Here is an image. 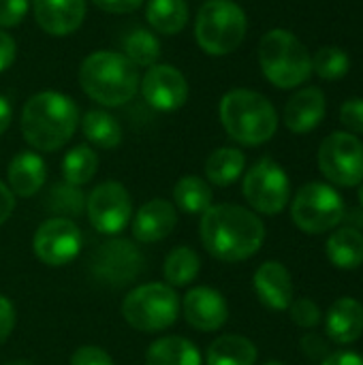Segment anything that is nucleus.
<instances>
[{
	"label": "nucleus",
	"instance_id": "1",
	"mask_svg": "<svg viewBox=\"0 0 363 365\" xmlns=\"http://www.w3.org/2000/svg\"><path fill=\"white\" fill-rule=\"evenodd\" d=\"M199 235L214 259L237 263L259 252L265 240V227L255 212L235 203H220L210 205L201 214Z\"/></svg>",
	"mask_w": 363,
	"mask_h": 365
},
{
	"label": "nucleus",
	"instance_id": "2",
	"mask_svg": "<svg viewBox=\"0 0 363 365\" xmlns=\"http://www.w3.org/2000/svg\"><path fill=\"white\" fill-rule=\"evenodd\" d=\"M79 124V109L66 94L39 92L21 109V135L39 152L64 148Z\"/></svg>",
	"mask_w": 363,
	"mask_h": 365
},
{
	"label": "nucleus",
	"instance_id": "3",
	"mask_svg": "<svg viewBox=\"0 0 363 365\" xmlns=\"http://www.w3.org/2000/svg\"><path fill=\"white\" fill-rule=\"evenodd\" d=\"M81 90L98 105L120 107L139 90V68L118 51H94L79 66Z\"/></svg>",
	"mask_w": 363,
	"mask_h": 365
},
{
	"label": "nucleus",
	"instance_id": "4",
	"mask_svg": "<svg viewBox=\"0 0 363 365\" xmlns=\"http://www.w3.org/2000/svg\"><path fill=\"white\" fill-rule=\"evenodd\" d=\"M218 115L227 135L242 145L255 148L267 143L278 130V113L274 105L267 96L255 90L237 88L227 92L220 98Z\"/></svg>",
	"mask_w": 363,
	"mask_h": 365
},
{
	"label": "nucleus",
	"instance_id": "5",
	"mask_svg": "<svg viewBox=\"0 0 363 365\" xmlns=\"http://www.w3.org/2000/svg\"><path fill=\"white\" fill-rule=\"evenodd\" d=\"M259 64L265 79L280 90L297 88L312 75V56L306 45L282 28L263 34L259 43Z\"/></svg>",
	"mask_w": 363,
	"mask_h": 365
},
{
	"label": "nucleus",
	"instance_id": "6",
	"mask_svg": "<svg viewBox=\"0 0 363 365\" xmlns=\"http://www.w3.org/2000/svg\"><path fill=\"white\" fill-rule=\"evenodd\" d=\"M248 30L244 9L233 0H208L197 15L195 36L199 47L210 56L235 51Z\"/></svg>",
	"mask_w": 363,
	"mask_h": 365
},
{
	"label": "nucleus",
	"instance_id": "7",
	"mask_svg": "<svg viewBox=\"0 0 363 365\" xmlns=\"http://www.w3.org/2000/svg\"><path fill=\"white\" fill-rule=\"evenodd\" d=\"M180 299L173 287L163 282H148L133 289L122 302L124 321L143 334H156L178 321Z\"/></svg>",
	"mask_w": 363,
	"mask_h": 365
},
{
	"label": "nucleus",
	"instance_id": "8",
	"mask_svg": "<svg viewBox=\"0 0 363 365\" xmlns=\"http://www.w3.org/2000/svg\"><path fill=\"white\" fill-rule=\"evenodd\" d=\"M291 216L297 229H302L304 233H327L342 222L344 201L329 184L310 182L297 190L291 205Z\"/></svg>",
	"mask_w": 363,
	"mask_h": 365
},
{
	"label": "nucleus",
	"instance_id": "9",
	"mask_svg": "<svg viewBox=\"0 0 363 365\" xmlns=\"http://www.w3.org/2000/svg\"><path fill=\"white\" fill-rule=\"evenodd\" d=\"M319 169L336 186L353 188L363 182V143L353 133H332L319 148Z\"/></svg>",
	"mask_w": 363,
	"mask_h": 365
},
{
	"label": "nucleus",
	"instance_id": "10",
	"mask_svg": "<svg viewBox=\"0 0 363 365\" xmlns=\"http://www.w3.org/2000/svg\"><path fill=\"white\" fill-rule=\"evenodd\" d=\"M242 188L250 207L265 216L280 214L287 207L291 195L289 175L272 158H261L259 163H255L248 169Z\"/></svg>",
	"mask_w": 363,
	"mask_h": 365
},
{
	"label": "nucleus",
	"instance_id": "11",
	"mask_svg": "<svg viewBox=\"0 0 363 365\" xmlns=\"http://www.w3.org/2000/svg\"><path fill=\"white\" fill-rule=\"evenodd\" d=\"M83 246V235L79 227L71 218H49L45 220L34 237L32 248L39 261H43L49 267H62L77 259Z\"/></svg>",
	"mask_w": 363,
	"mask_h": 365
},
{
	"label": "nucleus",
	"instance_id": "12",
	"mask_svg": "<svg viewBox=\"0 0 363 365\" xmlns=\"http://www.w3.org/2000/svg\"><path fill=\"white\" fill-rule=\"evenodd\" d=\"M88 220L103 235H118L133 216V201L120 182H103L88 197Z\"/></svg>",
	"mask_w": 363,
	"mask_h": 365
},
{
	"label": "nucleus",
	"instance_id": "13",
	"mask_svg": "<svg viewBox=\"0 0 363 365\" xmlns=\"http://www.w3.org/2000/svg\"><path fill=\"white\" fill-rule=\"evenodd\" d=\"M143 269V255L128 240H111L92 255V274L109 287L131 284Z\"/></svg>",
	"mask_w": 363,
	"mask_h": 365
},
{
	"label": "nucleus",
	"instance_id": "14",
	"mask_svg": "<svg viewBox=\"0 0 363 365\" xmlns=\"http://www.w3.org/2000/svg\"><path fill=\"white\" fill-rule=\"evenodd\" d=\"M141 94L158 111H175L188 101L186 77L171 64H154L141 79Z\"/></svg>",
	"mask_w": 363,
	"mask_h": 365
},
{
	"label": "nucleus",
	"instance_id": "15",
	"mask_svg": "<svg viewBox=\"0 0 363 365\" xmlns=\"http://www.w3.org/2000/svg\"><path fill=\"white\" fill-rule=\"evenodd\" d=\"M184 319L197 331H216L229 319L227 299L212 287H195L182 302Z\"/></svg>",
	"mask_w": 363,
	"mask_h": 365
},
{
	"label": "nucleus",
	"instance_id": "16",
	"mask_svg": "<svg viewBox=\"0 0 363 365\" xmlns=\"http://www.w3.org/2000/svg\"><path fill=\"white\" fill-rule=\"evenodd\" d=\"M34 19L51 36H68L83 24L86 0H32Z\"/></svg>",
	"mask_w": 363,
	"mask_h": 365
},
{
	"label": "nucleus",
	"instance_id": "17",
	"mask_svg": "<svg viewBox=\"0 0 363 365\" xmlns=\"http://www.w3.org/2000/svg\"><path fill=\"white\" fill-rule=\"evenodd\" d=\"M325 94L323 90L310 86L295 92L285 107V124L295 135H306L315 130L325 118Z\"/></svg>",
	"mask_w": 363,
	"mask_h": 365
},
{
	"label": "nucleus",
	"instance_id": "18",
	"mask_svg": "<svg viewBox=\"0 0 363 365\" xmlns=\"http://www.w3.org/2000/svg\"><path fill=\"white\" fill-rule=\"evenodd\" d=\"M178 225V214L173 203L165 199H152L145 205L139 207V212L133 218V237L141 244L160 242Z\"/></svg>",
	"mask_w": 363,
	"mask_h": 365
},
{
	"label": "nucleus",
	"instance_id": "19",
	"mask_svg": "<svg viewBox=\"0 0 363 365\" xmlns=\"http://www.w3.org/2000/svg\"><path fill=\"white\" fill-rule=\"evenodd\" d=\"M255 293L272 310H287L293 302V280L289 269L278 261H265L255 272Z\"/></svg>",
	"mask_w": 363,
	"mask_h": 365
},
{
	"label": "nucleus",
	"instance_id": "20",
	"mask_svg": "<svg viewBox=\"0 0 363 365\" xmlns=\"http://www.w3.org/2000/svg\"><path fill=\"white\" fill-rule=\"evenodd\" d=\"M6 178H9V188L15 197L21 199L34 197L47 180L45 160L34 152H19L11 160Z\"/></svg>",
	"mask_w": 363,
	"mask_h": 365
},
{
	"label": "nucleus",
	"instance_id": "21",
	"mask_svg": "<svg viewBox=\"0 0 363 365\" xmlns=\"http://www.w3.org/2000/svg\"><path fill=\"white\" fill-rule=\"evenodd\" d=\"M325 325L336 344H353L363 334V306L353 297L338 299L329 308Z\"/></svg>",
	"mask_w": 363,
	"mask_h": 365
},
{
	"label": "nucleus",
	"instance_id": "22",
	"mask_svg": "<svg viewBox=\"0 0 363 365\" xmlns=\"http://www.w3.org/2000/svg\"><path fill=\"white\" fill-rule=\"evenodd\" d=\"M148 365H201L199 349L182 336H165L150 344L145 353Z\"/></svg>",
	"mask_w": 363,
	"mask_h": 365
},
{
	"label": "nucleus",
	"instance_id": "23",
	"mask_svg": "<svg viewBox=\"0 0 363 365\" xmlns=\"http://www.w3.org/2000/svg\"><path fill=\"white\" fill-rule=\"evenodd\" d=\"M327 257L340 269H357L363 263V233L355 227H342L327 240Z\"/></svg>",
	"mask_w": 363,
	"mask_h": 365
},
{
	"label": "nucleus",
	"instance_id": "24",
	"mask_svg": "<svg viewBox=\"0 0 363 365\" xmlns=\"http://www.w3.org/2000/svg\"><path fill=\"white\" fill-rule=\"evenodd\" d=\"M257 346L235 334L216 338L208 349V365H255Z\"/></svg>",
	"mask_w": 363,
	"mask_h": 365
},
{
	"label": "nucleus",
	"instance_id": "25",
	"mask_svg": "<svg viewBox=\"0 0 363 365\" xmlns=\"http://www.w3.org/2000/svg\"><path fill=\"white\" fill-rule=\"evenodd\" d=\"M246 167V156L237 148H218L205 160V178L214 186H231L240 180Z\"/></svg>",
	"mask_w": 363,
	"mask_h": 365
},
{
	"label": "nucleus",
	"instance_id": "26",
	"mask_svg": "<svg viewBox=\"0 0 363 365\" xmlns=\"http://www.w3.org/2000/svg\"><path fill=\"white\" fill-rule=\"evenodd\" d=\"M81 133L83 137L103 150H113L122 143V126L120 122L101 109H92L81 118Z\"/></svg>",
	"mask_w": 363,
	"mask_h": 365
},
{
	"label": "nucleus",
	"instance_id": "27",
	"mask_svg": "<svg viewBox=\"0 0 363 365\" xmlns=\"http://www.w3.org/2000/svg\"><path fill=\"white\" fill-rule=\"evenodd\" d=\"M148 24L160 34H178L188 24L186 0H150L145 9Z\"/></svg>",
	"mask_w": 363,
	"mask_h": 365
},
{
	"label": "nucleus",
	"instance_id": "28",
	"mask_svg": "<svg viewBox=\"0 0 363 365\" xmlns=\"http://www.w3.org/2000/svg\"><path fill=\"white\" fill-rule=\"evenodd\" d=\"M173 201L184 214H203L212 205V188L199 175H184L173 186Z\"/></svg>",
	"mask_w": 363,
	"mask_h": 365
},
{
	"label": "nucleus",
	"instance_id": "29",
	"mask_svg": "<svg viewBox=\"0 0 363 365\" xmlns=\"http://www.w3.org/2000/svg\"><path fill=\"white\" fill-rule=\"evenodd\" d=\"M199 269H201L199 255L193 248L180 246L167 255L163 274L169 287H186L199 276Z\"/></svg>",
	"mask_w": 363,
	"mask_h": 365
},
{
	"label": "nucleus",
	"instance_id": "30",
	"mask_svg": "<svg viewBox=\"0 0 363 365\" xmlns=\"http://www.w3.org/2000/svg\"><path fill=\"white\" fill-rule=\"evenodd\" d=\"M122 47H124V56L135 66H154L160 58V41L148 28L131 30L124 36Z\"/></svg>",
	"mask_w": 363,
	"mask_h": 365
},
{
	"label": "nucleus",
	"instance_id": "31",
	"mask_svg": "<svg viewBox=\"0 0 363 365\" xmlns=\"http://www.w3.org/2000/svg\"><path fill=\"white\" fill-rule=\"evenodd\" d=\"M98 169V156L92 148L88 145H77L71 152H66L62 160V175L64 182L73 186H83L88 184Z\"/></svg>",
	"mask_w": 363,
	"mask_h": 365
},
{
	"label": "nucleus",
	"instance_id": "32",
	"mask_svg": "<svg viewBox=\"0 0 363 365\" xmlns=\"http://www.w3.org/2000/svg\"><path fill=\"white\" fill-rule=\"evenodd\" d=\"M351 68L349 53L340 47L325 45L312 56V73H317L325 81H336L342 79Z\"/></svg>",
	"mask_w": 363,
	"mask_h": 365
},
{
	"label": "nucleus",
	"instance_id": "33",
	"mask_svg": "<svg viewBox=\"0 0 363 365\" xmlns=\"http://www.w3.org/2000/svg\"><path fill=\"white\" fill-rule=\"evenodd\" d=\"M47 205L56 214H62V218H68V216H79L83 212L86 199H83V192L79 190V186L62 182V184H56L49 190Z\"/></svg>",
	"mask_w": 363,
	"mask_h": 365
},
{
	"label": "nucleus",
	"instance_id": "34",
	"mask_svg": "<svg viewBox=\"0 0 363 365\" xmlns=\"http://www.w3.org/2000/svg\"><path fill=\"white\" fill-rule=\"evenodd\" d=\"M289 310H291L293 323L304 329H312L321 323V308L308 297H300V299L291 302Z\"/></svg>",
	"mask_w": 363,
	"mask_h": 365
},
{
	"label": "nucleus",
	"instance_id": "35",
	"mask_svg": "<svg viewBox=\"0 0 363 365\" xmlns=\"http://www.w3.org/2000/svg\"><path fill=\"white\" fill-rule=\"evenodd\" d=\"M30 0H0V28H13L28 15Z\"/></svg>",
	"mask_w": 363,
	"mask_h": 365
},
{
	"label": "nucleus",
	"instance_id": "36",
	"mask_svg": "<svg viewBox=\"0 0 363 365\" xmlns=\"http://www.w3.org/2000/svg\"><path fill=\"white\" fill-rule=\"evenodd\" d=\"M340 122L351 133L363 135V98H349L340 107Z\"/></svg>",
	"mask_w": 363,
	"mask_h": 365
},
{
	"label": "nucleus",
	"instance_id": "37",
	"mask_svg": "<svg viewBox=\"0 0 363 365\" xmlns=\"http://www.w3.org/2000/svg\"><path fill=\"white\" fill-rule=\"evenodd\" d=\"M71 365H113V359L98 346H79L71 355Z\"/></svg>",
	"mask_w": 363,
	"mask_h": 365
},
{
	"label": "nucleus",
	"instance_id": "38",
	"mask_svg": "<svg viewBox=\"0 0 363 365\" xmlns=\"http://www.w3.org/2000/svg\"><path fill=\"white\" fill-rule=\"evenodd\" d=\"M302 351L310 359H323V357H327L329 346H327V342H325L323 336H319V334H306L302 338Z\"/></svg>",
	"mask_w": 363,
	"mask_h": 365
},
{
	"label": "nucleus",
	"instance_id": "39",
	"mask_svg": "<svg viewBox=\"0 0 363 365\" xmlns=\"http://www.w3.org/2000/svg\"><path fill=\"white\" fill-rule=\"evenodd\" d=\"M13 327H15V306L4 295H0V344L11 336Z\"/></svg>",
	"mask_w": 363,
	"mask_h": 365
},
{
	"label": "nucleus",
	"instance_id": "40",
	"mask_svg": "<svg viewBox=\"0 0 363 365\" xmlns=\"http://www.w3.org/2000/svg\"><path fill=\"white\" fill-rule=\"evenodd\" d=\"M15 53H17V45H15L13 36L0 30V73L13 64Z\"/></svg>",
	"mask_w": 363,
	"mask_h": 365
},
{
	"label": "nucleus",
	"instance_id": "41",
	"mask_svg": "<svg viewBox=\"0 0 363 365\" xmlns=\"http://www.w3.org/2000/svg\"><path fill=\"white\" fill-rule=\"evenodd\" d=\"M92 2L107 13H131L143 4V0H92Z\"/></svg>",
	"mask_w": 363,
	"mask_h": 365
},
{
	"label": "nucleus",
	"instance_id": "42",
	"mask_svg": "<svg viewBox=\"0 0 363 365\" xmlns=\"http://www.w3.org/2000/svg\"><path fill=\"white\" fill-rule=\"evenodd\" d=\"M13 210H15V195L6 184L0 182V227L11 218Z\"/></svg>",
	"mask_w": 363,
	"mask_h": 365
},
{
	"label": "nucleus",
	"instance_id": "43",
	"mask_svg": "<svg viewBox=\"0 0 363 365\" xmlns=\"http://www.w3.org/2000/svg\"><path fill=\"white\" fill-rule=\"evenodd\" d=\"M321 365H363V357L357 353H349V351H342V353H334V355H327L325 361Z\"/></svg>",
	"mask_w": 363,
	"mask_h": 365
},
{
	"label": "nucleus",
	"instance_id": "44",
	"mask_svg": "<svg viewBox=\"0 0 363 365\" xmlns=\"http://www.w3.org/2000/svg\"><path fill=\"white\" fill-rule=\"evenodd\" d=\"M11 118H13V109L9 105V101L4 96H0V135L9 128Z\"/></svg>",
	"mask_w": 363,
	"mask_h": 365
},
{
	"label": "nucleus",
	"instance_id": "45",
	"mask_svg": "<svg viewBox=\"0 0 363 365\" xmlns=\"http://www.w3.org/2000/svg\"><path fill=\"white\" fill-rule=\"evenodd\" d=\"M9 365H34L32 361H26V359H19V361H11Z\"/></svg>",
	"mask_w": 363,
	"mask_h": 365
},
{
	"label": "nucleus",
	"instance_id": "46",
	"mask_svg": "<svg viewBox=\"0 0 363 365\" xmlns=\"http://www.w3.org/2000/svg\"><path fill=\"white\" fill-rule=\"evenodd\" d=\"M359 201H362V207H363V184H362V188H359Z\"/></svg>",
	"mask_w": 363,
	"mask_h": 365
},
{
	"label": "nucleus",
	"instance_id": "47",
	"mask_svg": "<svg viewBox=\"0 0 363 365\" xmlns=\"http://www.w3.org/2000/svg\"><path fill=\"white\" fill-rule=\"evenodd\" d=\"M265 365H287V364H282V361H270V364H265Z\"/></svg>",
	"mask_w": 363,
	"mask_h": 365
}]
</instances>
